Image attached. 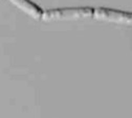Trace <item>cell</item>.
<instances>
[{"label": "cell", "mask_w": 132, "mask_h": 118, "mask_svg": "<svg viewBox=\"0 0 132 118\" xmlns=\"http://www.w3.org/2000/svg\"><path fill=\"white\" fill-rule=\"evenodd\" d=\"M94 10L91 7H70L56 8L43 13L42 19L44 21H60V20H76L82 18L93 17Z\"/></svg>", "instance_id": "1"}, {"label": "cell", "mask_w": 132, "mask_h": 118, "mask_svg": "<svg viewBox=\"0 0 132 118\" xmlns=\"http://www.w3.org/2000/svg\"><path fill=\"white\" fill-rule=\"evenodd\" d=\"M93 17L97 20H102L106 22L132 25V13L125 12L121 10H113L107 7H98L93 12Z\"/></svg>", "instance_id": "2"}, {"label": "cell", "mask_w": 132, "mask_h": 118, "mask_svg": "<svg viewBox=\"0 0 132 118\" xmlns=\"http://www.w3.org/2000/svg\"><path fill=\"white\" fill-rule=\"evenodd\" d=\"M12 3H14L17 7H19L21 11L29 15L34 19H40L43 16V11L30 0H10Z\"/></svg>", "instance_id": "3"}]
</instances>
